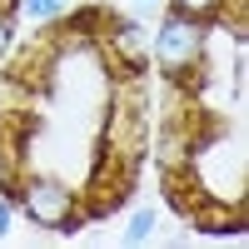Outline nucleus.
Returning a JSON list of instances; mask_svg holds the SVG:
<instances>
[{"label":"nucleus","instance_id":"f257e3e1","mask_svg":"<svg viewBox=\"0 0 249 249\" xmlns=\"http://www.w3.org/2000/svg\"><path fill=\"white\" fill-rule=\"evenodd\" d=\"M210 30L214 25H204V20H195V15L164 10V20L155 25V35H150V60L160 65V75L175 80V85H190V80L204 70Z\"/></svg>","mask_w":249,"mask_h":249},{"label":"nucleus","instance_id":"f03ea898","mask_svg":"<svg viewBox=\"0 0 249 249\" xmlns=\"http://www.w3.org/2000/svg\"><path fill=\"white\" fill-rule=\"evenodd\" d=\"M15 214H25L35 230H55V234H75L85 214H80V195L70 190L60 175H20V184H10Z\"/></svg>","mask_w":249,"mask_h":249},{"label":"nucleus","instance_id":"7ed1b4c3","mask_svg":"<svg viewBox=\"0 0 249 249\" xmlns=\"http://www.w3.org/2000/svg\"><path fill=\"white\" fill-rule=\"evenodd\" d=\"M105 45H110V55H115V65L130 70V75H140L144 65H150V30H144L140 20H110Z\"/></svg>","mask_w":249,"mask_h":249},{"label":"nucleus","instance_id":"20e7f679","mask_svg":"<svg viewBox=\"0 0 249 249\" xmlns=\"http://www.w3.org/2000/svg\"><path fill=\"white\" fill-rule=\"evenodd\" d=\"M170 10L195 15V20H204V25H219V20L234 10V0H170Z\"/></svg>","mask_w":249,"mask_h":249},{"label":"nucleus","instance_id":"39448f33","mask_svg":"<svg viewBox=\"0 0 249 249\" xmlns=\"http://www.w3.org/2000/svg\"><path fill=\"white\" fill-rule=\"evenodd\" d=\"M155 224H160V210L155 204H140V210L130 214V224H124V244H144L155 234Z\"/></svg>","mask_w":249,"mask_h":249},{"label":"nucleus","instance_id":"423d86ee","mask_svg":"<svg viewBox=\"0 0 249 249\" xmlns=\"http://www.w3.org/2000/svg\"><path fill=\"white\" fill-rule=\"evenodd\" d=\"M15 10H25L30 20H40V25H50V20H65L70 0H15Z\"/></svg>","mask_w":249,"mask_h":249},{"label":"nucleus","instance_id":"0eeeda50","mask_svg":"<svg viewBox=\"0 0 249 249\" xmlns=\"http://www.w3.org/2000/svg\"><path fill=\"white\" fill-rule=\"evenodd\" d=\"M10 45H15V10H0V60L10 55Z\"/></svg>","mask_w":249,"mask_h":249},{"label":"nucleus","instance_id":"6e6552de","mask_svg":"<svg viewBox=\"0 0 249 249\" xmlns=\"http://www.w3.org/2000/svg\"><path fill=\"white\" fill-rule=\"evenodd\" d=\"M10 224H15V199H10V195H0V239L10 234Z\"/></svg>","mask_w":249,"mask_h":249},{"label":"nucleus","instance_id":"1a4fd4ad","mask_svg":"<svg viewBox=\"0 0 249 249\" xmlns=\"http://www.w3.org/2000/svg\"><path fill=\"white\" fill-rule=\"evenodd\" d=\"M140 5H155V0H140Z\"/></svg>","mask_w":249,"mask_h":249}]
</instances>
